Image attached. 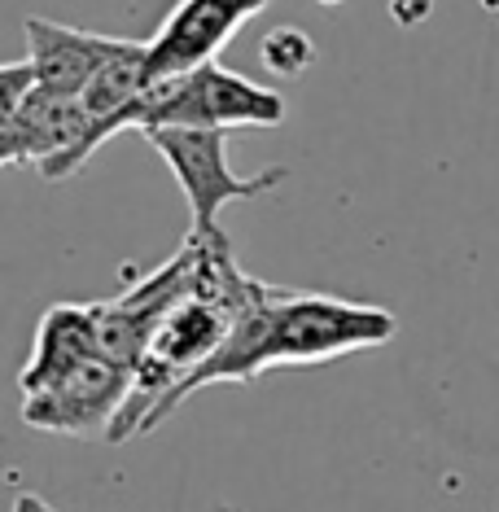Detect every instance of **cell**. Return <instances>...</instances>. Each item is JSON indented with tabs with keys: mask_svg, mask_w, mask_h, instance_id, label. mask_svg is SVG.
<instances>
[{
	"mask_svg": "<svg viewBox=\"0 0 499 512\" xmlns=\"http://www.w3.org/2000/svg\"><path fill=\"white\" fill-rule=\"evenodd\" d=\"M97 119L79 97H57V92L36 88L27 101L0 119V162L5 167H40V176L57 184L71 180L88 162V136Z\"/></svg>",
	"mask_w": 499,
	"mask_h": 512,
	"instance_id": "277c9868",
	"label": "cell"
},
{
	"mask_svg": "<svg viewBox=\"0 0 499 512\" xmlns=\"http://www.w3.org/2000/svg\"><path fill=\"white\" fill-rule=\"evenodd\" d=\"M14 512H57V508H53L44 495H36V491H22V495L14 499Z\"/></svg>",
	"mask_w": 499,
	"mask_h": 512,
	"instance_id": "4fadbf2b",
	"label": "cell"
},
{
	"mask_svg": "<svg viewBox=\"0 0 499 512\" xmlns=\"http://www.w3.org/2000/svg\"><path fill=\"white\" fill-rule=\"evenodd\" d=\"M101 355V329H97V302H57L36 324L31 359L18 372L22 394H40L79 372L88 359Z\"/></svg>",
	"mask_w": 499,
	"mask_h": 512,
	"instance_id": "52a82bcc",
	"label": "cell"
},
{
	"mask_svg": "<svg viewBox=\"0 0 499 512\" xmlns=\"http://www.w3.org/2000/svg\"><path fill=\"white\" fill-rule=\"evenodd\" d=\"M36 88H40L36 66H31V62H9L5 71H0V119H5V114H14Z\"/></svg>",
	"mask_w": 499,
	"mask_h": 512,
	"instance_id": "8fae6325",
	"label": "cell"
},
{
	"mask_svg": "<svg viewBox=\"0 0 499 512\" xmlns=\"http://www.w3.org/2000/svg\"><path fill=\"white\" fill-rule=\"evenodd\" d=\"M268 0H176L162 27L149 36V79H176L211 66L224 44L259 18Z\"/></svg>",
	"mask_w": 499,
	"mask_h": 512,
	"instance_id": "8992f818",
	"label": "cell"
},
{
	"mask_svg": "<svg viewBox=\"0 0 499 512\" xmlns=\"http://www.w3.org/2000/svg\"><path fill=\"white\" fill-rule=\"evenodd\" d=\"M486 5H499V0H486Z\"/></svg>",
	"mask_w": 499,
	"mask_h": 512,
	"instance_id": "9a60e30c",
	"label": "cell"
},
{
	"mask_svg": "<svg viewBox=\"0 0 499 512\" xmlns=\"http://www.w3.org/2000/svg\"><path fill=\"white\" fill-rule=\"evenodd\" d=\"M149 84H154V79H149V44L119 36L114 53L101 62V71L92 75V84L84 88V97H79V101L88 106L92 119L106 123L119 110L132 106V101L141 97ZM84 154H88V149H84Z\"/></svg>",
	"mask_w": 499,
	"mask_h": 512,
	"instance_id": "9c48e42d",
	"label": "cell"
},
{
	"mask_svg": "<svg viewBox=\"0 0 499 512\" xmlns=\"http://www.w3.org/2000/svg\"><path fill=\"white\" fill-rule=\"evenodd\" d=\"M316 5H324V9H338V5H346V0H316Z\"/></svg>",
	"mask_w": 499,
	"mask_h": 512,
	"instance_id": "5bb4252c",
	"label": "cell"
},
{
	"mask_svg": "<svg viewBox=\"0 0 499 512\" xmlns=\"http://www.w3.org/2000/svg\"><path fill=\"white\" fill-rule=\"evenodd\" d=\"M285 123V97L276 88H263L246 75H232L228 66H202V71L154 79L141 97L114 119L97 123L88 136V158L119 132H154V127H276Z\"/></svg>",
	"mask_w": 499,
	"mask_h": 512,
	"instance_id": "7a4b0ae2",
	"label": "cell"
},
{
	"mask_svg": "<svg viewBox=\"0 0 499 512\" xmlns=\"http://www.w3.org/2000/svg\"><path fill=\"white\" fill-rule=\"evenodd\" d=\"M145 141L158 149V158L167 162V171L189 197V237H215L219 211L228 202L263 197L289 176L285 167H268L259 176H237L228 167V132H211V127H154V132H145Z\"/></svg>",
	"mask_w": 499,
	"mask_h": 512,
	"instance_id": "3957f363",
	"label": "cell"
},
{
	"mask_svg": "<svg viewBox=\"0 0 499 512\" xmlns=\"http://www.w3.org/2000/svg\"><path fill=\"white\" fill-rule=\"evenodd\" d=\"M132 377H136L132 368L114 364L110 355H97L66 381H57V386L40 394H22V421L31 429L66 434V438L110 429L114 416L123 412L127 394H132Z\"/></svg>",
	"mask_w": 499,
	"mask_h": 512,
	"instance_id": "5b68a950",
	"label": "cell"
},
{
	"mask_svg": "<svg viewBox=\"0 0 499 512\" xmlns=\"http://www.w3.org/2000/svg\"><path fill=\"white\" fill-rule=\"evenodd\" d=\"M259 62L276 79H303L311 71V62H316V40L303 27H272L259 44Z\"/></svg>",
	"mask_w": 499,
	"mask_h": 512,
	"instance_id": "30bf717a",
	"label": "cell"
},
{
	"mask_svg": "<svg viewBox=\"0 0 499 512\" xmlns=\"http://www.w3.org/2000/svg\"><path fill=\"white\" fill-rule=\"evenodd\" d=\"M386 9L399 27H421L434 18V0H386Z\"/></svg>",
	"mask_w": 499,
	"mask_h": 512,
	"instance_id": "7c38bea8",
	"label": "cell"
},
{
	"mask_svg": "<svg viewBox=\"0 0 499 512\" xmlns=\"http://www.w3.org/2000/svg\"><path fill=\"white\" fill-rule=\"evenodd\" d=\"M27 62L36 66V79L44 92L57 97H84V88L92 84V75L101 71V62L114 53L119 36H101V31H79L62 27L53 18H27Z\"/></svg>",
	"mask_w": 499,
	"mask_h": 512,
	"instance_id": "ba28073f",
	"label": "cell"
},
{
	"mask_svg": "<svg viewBox=\"0 0 499 512\" xmlns=\"http://www.w3.org/2000/svg\"><path fill=\"white\" fill-rule=\"evenodd\" d=\"M394 333H399L394 311L373 307V302L259 285V294H254V302L237 316L232 333L224 337V346L162 399L149 429H158L189 394L206 390V386L254 381L272 368L329 364V359L386 346V342H394Z\"/></svg>",
	"mask_w": 499,
	"mask_h": 512,
	"instance_id": "6da1fadb",
	"label": "cell"
}]
</instances>
